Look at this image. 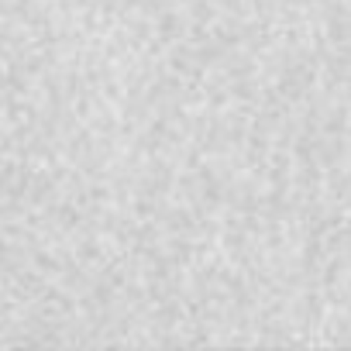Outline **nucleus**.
<instances>
[]
</instances>
